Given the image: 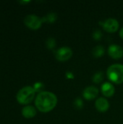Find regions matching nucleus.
<instances>
[{"label":"nucleus","mask_w":123,"mask_h":124,"mask_svg":"<svg viewBox=\"0 0 123 124\" xmlns=\"http://www.w3.org/2000/svg\"><path fill=\"white\" fill-rule=\"evenodd\" d=\"M107 76L110 81L116 84L123 83V65L113 64L107 70Z\"/></svg>","instance_id":"nucleus-2"},{"label":"nucleus","mask_w":123,"mask_h":124,"mask_svg":"<svg viewBox=\"0 0 123 124\" xmlns=\"http://www.w3.org/2000/svg\"><path fill=\"white\" fill-rule=\"evenodd\" d=\"M46 47L49 49H53L54 48H55V46L57 45V42H56L55 39L49 38L46 41Z\"/></svg>","instance_id":"nucleus-15"},{"label":"nucleus","mask_w":123,"mask_h":124,"mask_svg":"<svg viewBox=\"0 0 123 124\" xmlns=\"http://www.w3.org/2000/svg\"><path fill=\"white\" fill-rule=\"evenodd\" d=\"M95 107L99 112L104 113L109 110V103L107 99L104 97H99L95 102Z\"/></svg>","instance_id":"nucleus-9"},{"label":"nucleus","mask_w":123,"mask_h":124,"mask_svg":"<svg viewBox=\"0 0 123 124\" xmlns=\"http://www.w3.org/2000/svg\"><path fill=\"white\" fill-rule=\"evenodd\" d=\"M101 91L104 96H105L106 97H110L114 95L115 92V89L112 83L105 82L101 85Z\"/></svg>","instance_id":"nucleus-10"},{"label":"nucleus","mask_w":123,"mask_h":124,"mask_svg":"<svg viewBox=\"0 0 123 124\" xmlns=\"http://www.w3.org/2000/svg\"><path fill=\"white\" fill-rule=\"evenodd\" d=\"M65 76H66V77H67V78H69V79H72V78H75L74 74H73L71 71H67V72H66Z\"/></svg>","instance_id":"nucleus-19"},{"label":"nucleus","mask_w":123,"mask_h":124,"mask_svg":"<svg viewBox=\"0 0 123 124\" xmlns=\"http://www.w3.org/2000/svg\"><path fill=\"white\" fill-rule=\"evenodd\" d=\"M102 36H103V34H102L101 31L99 29L95 30L93 33V38L96 41L100 40L102 38Z\"/></svg>","instance_id":"nucleus-18"},{"label":"nucleus","mask_w":123,"mask_h":124,"mask_svg":"<svg viewBox=\"0 0 123 124\" xmlns=\"http://www.w3.org/2000/svg\"><path fill=\"white\" fill-rule=\"evenodd\" d=\"M55 57L60 62H65L70 60L72 56V50L68 46H62L54 53Z\"/></svg>","instance_id":"nucleus-5"},{"label":"nucleus","mask_w":123,"mask_h":124,"mask_svg":"<svg viewBox=\"0 0 123 124\" xmlns=\"http://www.w3.org/2000/svg\"><path fill=\"white\" fill-rule=\"evenodd\" d=\"M108 54L113 59H120L123 57V47L117 44H112L108 48Z\"/></svg>","instance_id":"nucleus-7"},{"label":"nucleus","mask_w":123,"mask_h":124,"mask_svg":"<svg viewBox=\"0 0 123 124\" xmlns=\"http://www.w3.org/2000/svg\"><path fill=\"white\" fill-rule=\"evenodd\" d=\"M43 23H54L57 20V15L54 12H51L48 13L46 16L41 17Z\"/></svg>","instance_id":"nucleus-12"},{"label":"nucleus","mask_w":123,"mask_h":124,"mask_svg":"<svg viewBox=\"0 0 123 124\" xmlns=\"http://www.w3.org/2000/svg\"><path fill=\"white\" fill-rule=\"evenodd\" d=\"M120 36L121 39H123V27L120 29Z\"/></svg>","instance_id":"nucleus-20"},{"label":"nucleus","mask_w":123,"mask_h":124,"mask_svg":"<svg viewBox=\"0 0 123 124\" xmlns=\"http://www.w3.org/2000/svg\"><path fill=\"white\" fill-rule=\"evenodd\" d=\"M92 53H93V55L98 58V57H101L104 55V48L103 46L101 45H97L96 46L94 49H93V51H92Z\"/></svg>","instance_id":"nucleus-13"},{"label":"nucleus","mask_w":123,"mask_h":124,"mask_svg":"<svg viewBox=\"0 0 123 124\" xmlns=\"http://www.w3.org/2000/svg\"><path fill=\"white\" fill-rule=\"evenodd\" d=\"M25 25L32 30H37L41 28L43 21L42 18L35 15H28L24 19Z\"/></svg>","instance_id":"nucleus-4"},{"label":"nucleus","mask_w":123,"mask_h":124,"mask_svg":"<svg viewBox=\"0 0 123 124\" xmlns=\"http://www.w3.org/2000/svg\"><path fill=\"white\" fill-rule=\"evenodd\" d=\"M99 94V89L94 86H89L83 91V97L87 100H93L97 97Z\"/></svg>","instance_id":"nucleus-8"},{"label":"nucleus","mask_w":123,"mask_h":124,"mask_svg":"<svg viewBox=\"0 0 123 124\" xmlns=\"http://www.w3.org/2000/svg\"><path fill=\"white\" fill-rule=\"evenodd\" d=\"M33 87L36 92L40 93V92H43V89H44V84L43 83H41V82H36V83L34 84Z\"/></svg>","instance_id":"nucleus-16"},{"label":"nucleus","mask_w":123,"mask_h":124,"mask_svg":"<svg viewBox=\"0 0 123 124\" xmlns=\"http://www.w3.org/2000/svg\"><path fill=\"white\" fill-rule=\"evenodd\" d=\"M29 1H20V3H28Z\"/></svg>","instance_id":"nucleus-21"},{"label":"nucleus","mask_w":123,"mask_h":124,"mask_svg":"<svg viewBox=\"0 0 123 124\" xmlns=\"http://www.w3.org/2000/svg\"><path fill=\"white\" fill-rule=\"evenodd\" d=\"M100 25L108 33L116 32L120 26L119 22L115 18H108L103 22H100Z\"/></svg>","instance_id":"nucleus-6"},{"label":"nucleus","mask_w":123,"mask_h":124,"mask_svg":"<svg viewBox=\"0 0 123 124\" xmlns=\"http://www.w3.org/2000/svg\"><path fill=\"white\" fill-rule=\"evenodd\" d=\"M104 73L102 71H99V72L96 73L94 75L92 80H93V82L95 84H100L104 80Z\"/></svg>","instance_id":"nucleus-14"},{"label":"nucleus","mask_w":123,"mask_h":124,"mask_svg":"<svg viewBox=\"0 0 123 124\" xmlns=\"http://www.w3.org/2000/svg\"><path fill=\"white\" fill-rule=\"evenodd\" d=\"M35 94L36 92L33 87L27 86L19 90V92L17 94L16 98L20 104L28 105L33 101L35 97Z\"/></svg>","instance_id":"nucleus-3"},{"label":"nucleus","mask_w":123,"mask_h":124,"mask_svg":"<svg viewBox=\"0 0 123 124\" xmlns=\"http://www.w3.org/2000/svg\"><path fill=\"white\" fill-rule=\"evenodd\" d=\"M22 115L25 118H32L36 115V110L31 105H27L22 110Z\"/></svg>","instance_id":"nucleus-11"},{"label":"nucleus","mask_w":123,"mask_h":124,"mask_svg":"<svg viewBox=\"0 0 123 124\" xmlns=\"http://www.w3.org/2000/svg\"><path fill=\"white\" fill-rule=\"evenodd\" d=\"M57 104V96L51 92L43 91L38 94L35 105L36 108L42 113H48L52 110Z\"/></svg>","instance_id":"nucleus-1"},{"label":"nucleus","mask_w":123,"mask_h":124,"mask_svg":"<svg viewBox=\"0 0 123 124\" xmlns=\"http://www.w3.org/2000/svg\"><path fill=\"white\" fill-rule=\"evenodd\" d=\"M74 106L78 110H80V109L83 108V101L79 97L76 98L75 100V101H74Z\"/></svg>","instance_id":"nucleus-17"}]
</instances>
